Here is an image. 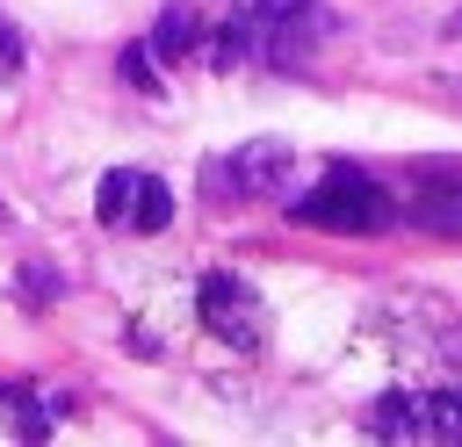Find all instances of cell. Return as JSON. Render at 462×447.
Listing matches in <instances>:
<instances>
[{"label": "cell", "mask_w": 462, "mask_h": 447, "mask_svg": "<svg viewBox=\"0 0 462 447\" xmlns=\"http://www.w3.org/2000/svg\"><path fill=\"white\" fill-rule=\"evenodd\" d=\"M224 7L245 14V22H260V36H267L260 43V65H274V72H296L310 58V43L339 29V14L325 0H224Z\"/></svg>", "instance_id": "cell-2"}, {"label": "cell", "mask_w": 462, "mask_h": 447, "mask_svg": "<svg viewBox=\"0 0 462 447\" xmlns=\"http://www.w3.org/2000/svg\"><path fill=\"white\" fill-rule=\"evenodd\" d=\"M22 288H36V303H43V296H51V288H58V274H51V267H36V260H29V267H22Z\"/></svg>", "instance_id": "cell-15"}, {"label": "cell", "mask_w": 462, "mask_h": 447, "mask_svg": "<svg viewBox=\"0 0 462 447\" xmlns=\"http://www.w3.org/2000/svg\"><path fill=\"white\" fill-rule=\"evenodd\" d=\"M289 216H296V224H318V231L368 238V231H390V224H397V195H390L383 180H368L361 166H332L318 187L289 195Z\"/></svg>", "instance_id": "cell-1"}, {"label": "cell", "mask_w": 462, "mask_h": 447, "mask_svg": "<svg viewBox=\"0 0 462 447\" xmlns=\"http://www.w3.org/2000/svg\"><path fill=\"white\" fill-rule=\"evenodd\" d=\"M260 22H245V14H231L224 7V29L202 43V58H209V72H231V65H260Z\"/></svg>", "instance_id": "cell-8"}, {"label": "cell", "mask_w": 462, "mask_h": 447, "mask_svg": "<svg viewBox=\"0 0 462 447\" xmlns=\"http://www.w3.org/2000/svg\"><path fill=\"white\" fill-rule=\"evenodd\" d=\"M0 404L14 411V433H29V440H43V433H51V411H43V397H29V389H0Z\"/></svg>", "instance_id": "cell-12"}, {"label": "cell", "mask_w": 462, "mask_h": 447, "mask_svg": "<svg viewBox=\"0 0 462 447\" xmlns=\"http://www.w3.org/2000/svg\"><path fill=\"white\" fill-rule=\"evenodd\" d=\"M0 224H7V202H0Z\"/></svg>", "instance_id": "cell-17"}, {"label": "cell", "mask_w": 462, "mask_h": 447, "mask_svg": "<svg viewBox=\"0 0 462 447\" xmlns=\"http://www.w3.org/2000/svg\"><path fill=\"white\" fill-rule=\"evenodd\" d=\"M289 166H296V151H289L282 137H253V144H238V151H224V159L202 166V202H209V209H238V202L282 195Z\"/></svg>", "instance_id": "cell-3"}, {"label": "cell", "mask_w": 462, "mask_h": 447, "mask_svg": "<svg viewBox=\"0 0 462 447\" xmlns=\"http://www.w3.org/2000/svg\"><path fill=\"white\" fill-rule=\"evenodd\" d=\"M397 224L433 231V238H462V180H426L411 202H397Z\"/></svg>", "instance_id": "cell-5"}, {"label": "cell", "mask_w": 462, "mask_h": 447, "mask_svg": "<svg viewBox=\"0 0 462 447\" xmlns=\"http://www.w3.org/2000/svg\"><path fill=\"white\" fill-rule=\"evenodd\" d=\"M361 425L375 440H426V397L419 389H390V397H375L361 411Z\"/></svg>", "instance_id": "cell-7"}, {"label": "cell", "mask_w": 462, "mask_h": 447, "mask_svg": "<svg viewBox=\"0 0 462 447\" xmlns=\"http://www.w3.org/2000/svg\"><path fill=\"white\" fill-rule=\"evenodd\" d=\"M166 224H173V195H166V180H152V173H144V195H137L130 231H166Z\"/></svg>", "instance_id": "cell-11"}, {"label": "cell", "mask_w": 462, "mask_h": 447, "mask_svg": "<svg viewBox=\"0 0 462 447\" xmlns=\"http://www.w3.org/2000/svg\"><path fill=\"white\" fill-rule=\"evenodd\" d=\"M137 195H144V173H137V166H116V173H101V187H94V216H101L108 231H123V224L137 216Z\"/></svg>", "instance_id": "cell-9"}, {"label": "cell", "mask_w": 462, "mask_h": 447, "mask_svg": "<svg viewBox=\"0 0 462 447\" xmlns=\"http://www.w3.org/2000/svg\"><path fill=\"white\" fill-rule=\"evenodd\" d=\"M440 353H448V360L462 368V324H455V332H440Z\"/></svg>", "instance_id": "cell-16"}, {"label": "cell", "mask_w": 462, "mask_h": 447, "mask_svg": "<svg viewBox=\"0 0 462 447\" xmlns=\"http://www.w3.org/2000/svg\"><path fill=\"white\" fill-rule=\"evenodd\" d=\"M426 440H455L462 447V382L426 397Z\"/></svg>", "instance_id": "cell-10"}, {"label": "cell", "mask_w": 462, "mask_h": 447, "mask_svg": "<svg viewBox=\"0 0 462 447\" xmlns=\"http://www.w3.org/2000/svg\"><path fill=\"white\" fill-rule=\"evenodd\" d=\"M14 72H22V29L0 22V79H14Z\"/></svg>", "instance_id": "cell-14"}, {"label": "cell", "mask_w": 462, "mask_h": 447, "mask_svg": "<svg viewBox=\"0 0 462 447\" xmlns=\"http://www.w3.org/2000/svg\"><path fill=\"white\" fill-rule=\"evenodd\" d=\"M144 43H152V58H166V65H180L188 50H202V7H195V0H166Z\"/></svg>", "instance_id": "cell-6"}, {"label": "cell", "mask_w": 462, "mask_h": 447, "mask_svg": "<svg viewBox=\"0 0 462 447\" xmlns=\"http://www.w3.org/2000/svg\"><path fill=\"white\" fill-rule=\"evenodd\" d=\"M202 324L231 346V353H260V339H267V317H260V296H253V281L245 274H202Z\"/></svg>", "instance_id": "cell-4"}, {"label": "cell", "mask_w": 462, "mask_h": 447, "mask_svg": "<svg viewBox=\"0 0 462 447\" xmlns=\"http://www.w3.org/2000/svg\"><path fill=\"white\" fill-rule=\"evenodd\" d=\"M123 79L137 87V94H159V65H152V43H123Z\"/></svg>", "instance_id": "cell-13"}]
</instances>
